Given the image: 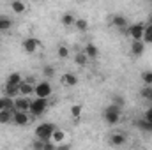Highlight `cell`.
I'll use <instances>...</instances> for the list:
<instances>
[{"mask_svg":"<svg viewBox=\"0 0 152 150\" xmlns=\"http://www.w3.org/2000/svg\"><path fill=\"white\" fill-rule=\"evenodd\" d=\"M25 81H27V83H32V85H36V83H37V81H36V76H27V78H25Z\"/></svg>","mask_w":152,"mask_h":150,"instance_id":"obj_37","label":"cell"},{"mask_svg":"<svg viewBox=\"0 0 152 150\" xmlns=\"http://www.w3.org/2000/svg\"><path fill=\"white\" fill-rule=\"evenodd\" d=\"M11 28H12V18L0 14V32H9Z\"/></svg>","mask_w":152,"mask_h":150,"instance_id":"obj_18","label":"cell"},{"mask_svg":"<svg viewBox=\"0 0 152 150\" xmlns=\"http://www.w3.org/2000/svg\"><path fill=\"white\" fill-rule=\"evenodd\" d=\"M143 118H145L147 122H151V124H152V106L145 110V113H143Z\"/></svg>","mask_w":152,"mask_h":150,"instance_id":"obj_33","label":"cell"},{"mask_svg":"<svg viewBox=\"0 0 152 150\" xmlns=\"http://www.w3.org/2000/svg\"><path fill=\"white\" fill-rule=\"evenodd\" d=\"M75 28L78 30V32H87V30L90 28V23H88V20H87V18H76Z\"/></svg>","mask_w":152,"mask_h":150,"instance_id":"obj_21","label":"cell"},{"mask_svg":"<svg viewBox=\"0 0 152 150\" xmlns=\"http://www.w3.org/2000/svg\"><path fill=\"white\" fill-rule=\"evenodd\" d=\"M60 81H62V85L64 87H67V88H73L78 85V76L73 74V73H64L62 78H60Z\"/></svg>","mask_w":152,"mask_h":150,"instance_id":"obj_13","label":"cell"},{"mask_svg":"<svg viewBox=\"0 0 152 150\" xmlns=\"http://www.w3.org/2000/svg\"><path fill=\"white\" fill-rule=\"evenodd\" d=\"M51 92H53V88H51V83L48 81V79H42V81H37L36 83V92H34V97H37V99H50V95H51Z\"/></svg>","mask_w":152,"mask_h":150,"instance_id":"obj_3","label":"cell"},{"mask_svg":"<svg viewBox=\"0 0 152 150\" xmlns=\"http://www.w3.org/2000/svg\"><path fill=\"white\" fill-rule=\"evenodd\" d=\"M9 7H11V11H12L14 14H23V12L27 11V4H25L23 0H12V2L9 4Z\"/></svg>","mask_w":152,"mask_h":150,"instance_id":"obj_16","label":"cell"},{"mask_svg":"<svg viewBox=\"0 0 152 150\" xmlns=\"http://www.w3.org/2000/svg\"><path fill=\"white\" fill-rule=\"evenodd\" d=\"M57 55H58L60 60H66V58L71 57V51H69V48H67L66 44H58V48H57Z\"/></svg>","mask_w":152,"mask_h":150,"instance_id":"obj_25","label":"cell"},{"mask_svg":"<svg viewBox=\"0 0 152 150\" xmlns=\"http://www.w3.org/2000/svg\"><path fill=\"white\" fill-rule=\"evenodd\" d=\"M21 81H23V76L20 74V73H11V74L7 76V79H5V87H20L21 85Z\"/></svg>","mask_w":152,"mask_h":150,"instance_id":"obj_15","label":"cell"},{"mask_svg":"<svg viewBox=\"0 0 152 150\" xmlns=\"http://www.w3.org/2000/svg\"><path fill=\"white\" fill-rule=\"evenodd\" d=\"M46 110H48V101H46V99H37V97H36V99L30 101V110H28L30 115L41 117Z\"/></svg>","mask_w":152,"mask_h":150,"instance_id":"obj_4","label":"cell"},{"mask_svg":"<svg viewBox=\"0 0 152 150\" xmlns=\"http://www.w3.org/2000/svg\"><path fill=\"white\" fill-rule=\"evenodd\" d=\"M140 78L143 81V87H152V71H143Z\"/></svg>","mask_w":152,"mask_h":150,"instance_id":"obj_29","label":"cell"},{"mask_svg":"<svg viewBox=\"0 0 152 150\" xmlns=\"http://www.w3.org/2000/svg\"><path fill=\"white\" fill-rule=\"evenodd\" d=\"M143 42L147 44H152V23H147L145 25V32H143Z\"/></svg>","mask_w":152,"mask_h":150,"instance_id":"obj_27","label":"cell"},{"mask_svg":"<svg viewBox=\"0 0 152 150\" xmlns=\"http://www.w3.org/2000/svg\"><path fill=\"white\" fill-rule=\"evenodd\" d=\"M75 64L78 67H85L87 64H88V58H87V55L83 53V51H76L75 55Z\"/></svg>","mask_w":152,"mask_h":150,"instance_id":"obj_24","label":"cell"},{"mask_svg":"<svg viewBox=\"0 0 152 150\" xmlns=\"http://www.w3.org/2000/svg\"><path fill=\"white\" fill-rule=\"evenodd\" d=\"M30 147H32V150H42V147H44V141H41V140H34Z\"/></svg>","mask_w":152,"mask_h":150,"instance_id":"obj_32","label":"cell"},{"mask_svg":"<svg viewBox=\"0 0 152 150\" xmlns=\"http://www.w3.org/2000/svg\"><path fill=\"white\" fill-rule=\"evenodd\" d=\"M83 53L87 55V58H88V60H90V58H97V57H99V50H97V46H96L94 42H88V44L85 46Z\"/></svg>","mask_w":152,"mask_h":150,"instance_id":"obj_17","label":"cell"},{"mask_svg":"<svg viewBox=\"0 0 152 150\" xmlns=\"http://www.w3.org/2000/svg\"><path fill=\"white\" fill-rule=\"evenodd\" d=\"M55 129H57V125H55L53 122H42V124H39L37 127H36V140L50 141Z\"/></svg>","mask_w":152,"mask_h":150,"instance_id":"obj_1","label":"cell"},{"mask_svg":"<svg viewBox=\"0 0 152 150\" xmlns=\"http://www.w3.org/2000/svg\"><path fill=\"white\" fill-rule=\"evenodd\" d=\"M34 92H36V85H32V83H27L25 81V78H23V81H21V85H20V97H32L34 95Z\"/></svg>","mask_w":152,"mask_h":150,"instance_id":"obj_9","label":"cell"},{"mask_svg":"<svg viewBox=\"0 0 152 150\" xmlns=\"http://www.w3.org/2000/svg\"><path fill=\"white\" fill-rule=\"evenodd\" d=\"M136 127H138L140 131H149V133H152V124H151V122H147L145 118L136 120Z\"/></svg>","mask_w":152,"mask_h":150,"instance_id":"obj_26","label":"cell"},{"mask_svg":"<svg viewBox=\"0 0 152 150\" xmlns=\"http://www.w3.org/2000/svg\"><path fill=\"white\" fill-rule=\"evenodd\" d=\"M4 110H14V99L2 95L0 97V111H4Z\"/></svg>","mask_w":152,"mask_h":150,"instance_id":"obj_23","label":"cell"},{"mask_svg":"<svg viewBox=\"0 0 152 150\" xmlns=\"http://www.w3.org/2000/svg\"><path fill=\"white\" fill-rule=\"evenodd\" d=\"M129 51H131L133 57H142L143 51H145V42H143V41H133Z\"/></svg>","mask_w":152,"mask_h":150,"instance_id":"obj_14","label":"cell"},{"mask_svg":"<svg viewBox=\"0 0 152 150\" xmlns=\"http://www.w3.org/2000/svg\"><path fill=\"white\" fill-rule=\"evenodd\" d=\"M30 101L28 97H16L14 99V111H27L30 110Z\"/></svg>","mask_w":152,"mask_h":150,"instance_id":"obj_10","label":"cell"},{"mask_svg":"<svg viewBox=\"0 0 152 150\" xmlns=\"http://www.w3.org/2000/svg\"><path fill=\"white\" fill-rule=\"evenodd\" d=\"M112 25H113L115 28H118V30H127L129 28V21H127V18L124 14H113Z\"/></svg>","mask_w":152,"mask_h":150,"instance_id":"obj_8","label":"cell"},{"mask_svg":"<svg viewBox=\"0 0 152 150\" xmlns=\"http://www.w3.org/2000/svg\"><path fill=\"white\" fill-rule=\"evenodd\" d=\"M143 32H145V23H142V21L133 23V25H129V28H127V34L131 36L133 41H142V39H143Z\"/></svg>","mask_w":152,"mask_h":150,"instance_id":"obj_5","label":"cell"},{"mask_svg":"<svg viewBox=\"0 0 152 150\" xmlns=\"http://www.w3.org/2000/svg\"><path fill=\"white\" fill-rule=\"evenodd\" d=\"M81 110H83L81 104H73V106H71V117H73L75 120H78V118L81 117Z\"/></svg>","mask_w":152,"mask_h":150,"instance_id":"obj_30","label":"cell"},{"mask_svg":"<svg viewBox=\"0 0 152 150\" xmlns=\"http://www.w3.org/2000/svg\"><path fill=\"white\" fill-rule=\"evenodd\" d=\"M66 140H67V133L64 131V129H60V127H57L55 131H53V134H51V143H55V145H62V143H66Z\"/></svg>","mask_w":152,"mask_h":150,"instance_id":"obj_11","label":"cell"},{"mask_svg":"<svg viewBox=\"0 0 152 150\" xmlns=\"http://www.w3.org/2000/svg\"><path fill=\"white\" fill-rule=\"evenodd\" d=\"M112 104L118 106V108H122V106H124V97H113V103H112Z\"/></svg>","mask_w":152,"mask_h":150,"instance_id":"obj_35","label":"cell"},{"mask_svg":"<svg viewBox=\"0 0 152 150\" xmlns=\"http://www.w3.org/2000/svg\"><path fill=\"white\" fill-rule=\"evenodd\" d=\"M42 150H57V145H55V143H51V141H44Z\"/></svg>","mask_w":152,"mask_h":150,"instance_id":"obj_34","label":"cell"},{"mask_svg":"<svg viewBox=\"0 0 152 150\" xmlns=\"http://www.w3.org/2000/svg\"><path fill=\"white\" fill-rule=\"evenodd\" d=\"M42 74H44V78H48V81H50V78L55 76V67L53 66H44L42 67Z\"/></svg>","mask_w":152,"mask_h":150,"instance_id":"obj_31","label":"cell"},{"mask_svg":"<svg viewBox=\"0 0 152 150\" xmlns=\"http://www.w3.org/2000/svg\"><path fill=\"white\" fill-rule=\"evenodd\" d=\"M30 120H32V117L27 111H14V115H12V124L18 127H27L30 124Z\"/></svg>","mask_w":152,"mask_h":150,"instance_id":"obj_7","label":"cell"},{"mask_svg":"<svg viewBox=\"0 0 152 150\" xmlns=\"http://www.w3.org/2000/svg\"><path fill=\"white\" fill-rule=\"evenodd\" d=\"M120 115H122V108H118L115 104H110V106H106L103 110V118L110 125H117L120 122Z\"/></svg>","mask_w":152,"mask_h":150,"instance_id":"obj_2","label":"cell"},{"mask_svg":"<svg viewBox=\"0 0 152 150\" xmlns=\"http://www.w3.org/2000/svg\"><path fill=\"white\" fill-rule=\"evenodd\" d=\"M2 92H4V95L9 97V99H16V97H20V87H5V85H4Z\"/></svg>","mask_w":152,"mask_h":150,"instance_id":"obj_20","label":"cell"},{"mask_svg":"<svg viewBox=\"0 0 152 150\" xmlns=\"http://www.w3.org/2000/svg\"><path fill=\"white\" fill-rule=\"evenodd\" d=\"M126 141H127V136L124 133H113L110 136V145L112 147H124Z\"/></svg>","mask_w":152,"mask_h":150,"instance_id":"obj_12","label":"cell"},{"mask_svg":"<svg viewBox=\"0 0 152 150\" xmlns=\"http://www.w3.org/2000/svg\"><path fill=\"white\" fill-rule=\"evenodd\" d=\"M75 21H76V16L73 12H64L62 16H60V23L64 25V27H75Z\"/></svg>","mask_w":152,"mask_h":150,"instance_id":"obj_19","label":"cell"},{"mask_svg":"<svg viewBox=\"0 0 152 150\" xmlns=\"http://www.w3.org/2000/svg\"><path fill=\"white\" fill-rule=\"evenodd\" d=\"M12 115H14V110H4V111H0V124L2 125L12 124Z\"/></svg>","mask_w":152,"mask_h":150,"instance_id":"obj_22","label":"cell"},{"mask_svg":"<svg viewBox=\"0 0 152 150\" xmlns=\"http://www.w3.org/2000/svg\"><path fill=\"white\" fill-rule=\"evenodd\" d=\"M140 97L152 103V87H142V90H140Z\"/></svg>","mask_w":152,"mask_h":150,"instance_id":"obj_28","label":"cell"},{"mask_svg":"<svg viewBox=\"0 0 152 150\" xmlns=\"http://www.w3.org/2000/svg\"><path fill=\"white\" fill-rule=\"evenodd\" d=\"M21 46H23L25 53L34 55V53H37V50L41 48V41H39L37 37H25L23 42H21Z\"/></svg>","mask_w":152,"mask_h":150,"instance_id":"obj_6","label":"cell"},{"mask_svg":"<svg viewBox=\"0 0 152 150\" xmlns=\"http://www.w3.org/2000/svg\"><path fill=\"white\" fill-rule=\"evenodd\" d=\"M73 147H71V143H62V145H57V150H71Z\"/></svg>","mask_w":152,"mask_h":150,"instance_id":"obj_36","label":"cell"}]
</instances>
